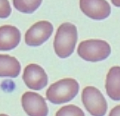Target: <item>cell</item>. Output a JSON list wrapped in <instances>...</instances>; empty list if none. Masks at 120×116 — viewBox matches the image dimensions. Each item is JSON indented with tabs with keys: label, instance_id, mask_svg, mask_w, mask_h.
I'll use <instances>...</instances> for the list:
<instances>
[{
	"label": "cell",
	"instance_id": "cell-11",
	"mask_svg": "<svg viewBox=\"0 0 120 116\" xmlns=\"http://www.w3.org/2000/svg\"><path fill=\"white\" fill-rule=\"evenodd\" d=\"M21 72V64L16 58L0 55V77L16 78Z\"/></svg>",
	"mask_w": 120,
	"mask_h": 116
},
{
	"label": "cell",
	"instance_id": "cell-1",
	"mask_svg": "<svg viewBox=\"0 0 120 116\" xmlns=\"http://www.w3.org/2000/svg\"><path fill=\"white\" fill-rule=\"evenodd\" d=\"M78 39L75 25L64 23L58 28L54 40V50L58 57L65 59L73 54Z\"/></svg>",
	"mask_w": 120,
	"mask_h": 116
},
{
	"label": "cell",
	"instance_id": "cell-15",
	"mask_svg": "<svg viewBox=\"0 0 120 116\" xmlns=\"http://www.w3.org/2000/svg\"><path fill=\"white\" fill-rule=\"evenodd\" d=\"M109 116H120V105L116 106L111 110Z\"/></svg>",
	"mask_w": 120,
	"mask_h": 116
},
{
	"label": "cell",
	"instance_id": "cell-4",
	"mask_svg": "<svg viewBox=\"0 0 120 116\" xmlns=\"http://www.w3.org/2000/svg\"><path fill=\"white\" fill-rule=\"evenodd\" d=\"M82 102L86 109L93 116H105L108 105L104 95L95 87H86L81 94Z\"/></svg>",
	"mask_w": 120,
	"mask_h": 116
},
{
	"label": "cell",
	"instance_id": "cell-9",
	"mask_svg": "<svg viewBox=\"0 0 120 116\" xmlns=\"http://www.w3.org/2000/svg\"><path fill=\"white\" fill-rule=\"evenodd\" d=\"M21 41L20 31L12 25H3L0 27V51L14 50Z\"/></svg>",
	"mask_w": 120,
	"mask_h": 116
},
{
	"label": "cell",
	"instance_id": "cell-16",
	"mask_svg": "<svg viewBox=\"0 0 120 116\" xmlns=\"http://www.w3.org/2000/svg\"><path fill=\"white\" fill-rule=\"evenodd\" d=\"M112 3L113 4V5L116 7H120V0H111Z\"/></svg>",
	"mask_w": 120,
	"mask_h": 116
},
{
	"label": "cell",
	"instance_id": "cell-14",
	"mask_svg": "<svg viewBox=\"0 0 120 116\" xmlns=\"http://www.w3.org/2000/svg\"><path fill=\"white\" fill-rule=\"evenodd\" d=\"M11 13V8L8 0H0V18H7Z\"/></svg>",
	"mask_w": 120,
	"mask_h": 116
},
{
	"label": "cell",
	"instance_id": "cell-17",
	"mask_svg": "<svg viewBox=\"0 0 120 116\" xmlns=\"http://www.w3.org/2000/svg\"><path fill=\"white\" fill-rule=\"evenodd\" d=\"M0 116H9L7 114H4V113H0Z\"/></svg>",
	"mask_w": 120,
	"mask_h": 116
},
{
	"label": "cell",
	"instance_id": "cell-10",
	"mask_svg": "<svg viewBox=\"0 0 120 116\" xmlns=\"http://www.w3.org/2000/svg\"><path fill=\"white\" fill-rule=\"evenodd\" d=\"M105 89L108 96L113 101H120V67L110 69L106 75Z\"/></svg>",
	"mask_w": 120,
	"mask_h": 116
},
{
	"label": "cell",
	"instance_id": "cell-3",
	"mask_svg": "<svg viewBox=\"0 0 120 116\" xmlns=\"http://www.w3.org/2000/svg\"><path fill=\"white\" fill-rule=\"evenodd\" d=\"M78 55L87 62H100L108 58L112 49L110 44L104 40L90 39L82 41L77 50Z\"/></svg>",
	"mask_w": 120,
	"mask_h": 116
},
{
	"label": "cell",
	"instance_id": "cell-12",
	"mask_svg": "<svg viewBox=\"0 0 120 116\" xmlns=\"http://www.w3.org/2000/svg\"><path fill=\"white\" fill-rule=\"evenodd\" d=\"M42 0H13L14 7L20 12L31 14L40 7Z\"/></svg>",
	"mask_w": 120,
	"mask_h": 116
},
{
	"label": "cell",
	"instance_id": "cell-5",
	"mask_svg": "<svg viewBox=\"0 0 120 116\" xmlns=\"http://www.w3.org/2000/svg\"><path fill=\"white\" fill-rule=\"evenodd\" d=\"M54 26L49 21H39L31 26L25 33V43L36 47L43 44L51 36Z\"/></svg>",
	"mask_w": 120,
	"mask_h": 116
},
{
	"label": "cell",
	"instance_id": "cell-13",
	"mask_svg": "<svg viewBox=\"0 0 120 116\" xmlns=\"http://www.w3.org/2000/svg\"><path fill=\"white\" fill-rule=\"evenodd\" d=\"M55 116H85L81 108L75 105H68L60 108L55 113Z\"/></svg>",
	"mask_w": 120,
	"mask_h": 116
},
{
	"label": "cell",
	"instance_id": "cell-2",
	"mask_svg": "<svg viewBox=\"0 0 120 116\" xmlns=\"http://www.w3.org/2000/svg\"><path fill=\"white\" fill-rule=\"evenodd\" d=\"M78 81L72 78L61 79L51 84L46 91V97L53 104H62L70 101L79 93Z\"/></svg>",
	"mask_w": 120,
	"mask_h": 116
},
{
	"label": "cell",
	"instance_id": "cell-8",
	"mask_svg": "<svg viewBox=\"0 0 120 116\" xmlns=\"http://www.w3.org/2000/svg\"><path fill=\"white\" fill-rule=\"evenodd\" d=\"M22 80L29 89L41 90L48 84V75L40 65L31 63L25 67Z\"/></svg>",
	"mask_w": 120,
	"mask_h": 116
},
{
	"label": "cell",
	"instance_id": "cell-6",
	"mask_svg": "<svg viewBox=\"0 0 120 116\" xmlns=\"http://www.w3.org/2000/svg\"><path fill=\"white\" fill-rule=\"evenodd\" d=\"M22 107L29 116H47L49 113L46 101L34 92H26L22 94Z\"/></svg>",
	"mask_w": 120,
	"mask_h": 116
},
{
	"label": "cell",
	"instance_id": "cell-7",
	"mask_svg": "<svg viewBox=\"0 0 120 116\" xmlns=\"http://www.w3.org/2000/svg\"><path fill=\"white\" fill-rule=\"evenodd\" d=\"M79 8L86 17L94 20L105 19L112 11L106 0H79Z\"/></svg>",
	"mask_w": 120,
	"mask_h": 116
}]
</instances>
